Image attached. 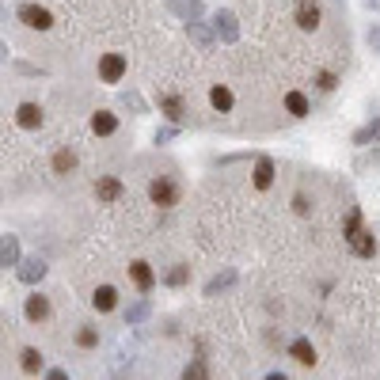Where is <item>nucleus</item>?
I'll return each mask as SVG.
<instances>
[{"instance_id": "obj_1", "label": "nucleus", "mask_w": 380, "mask_h": 380, "mask_svg": "<svg viewBox=\"0 0 380 380\" xmlns=\"http://www.w3.org/2000/svg\"><path fill=\"white\" fill-rule=\"evenodd\" d=\"M179 182L175 179H167V175H160V179H152L149 182V198H152V206H160V209H171V206H179Z\"/></svg>"}, {"instance_id": "obj_2", "label": "nucleus", "mask_w": 380, "mask_h": 380, "mask_svg": "<svg viewBox=\"0 0 380 380\" xmlns=\"http://www.w3.org/2000/svg\"><path fill=\"white\" fill-rule=\"evenodd\" d=\"M320 19H323L320 0H297V8H293V23H297L300 31H316Z\"/></svg>"}, {"instance_id": "obj_3", "label": "nucleus", "mask_w": 380, "mask_h": 380, "mask_svg": "<svg viewBox=\"0 0 380 380\" xmlns=\"http://www.w3.org/2000/svg\"><path fill=\"white\" fill-rule=\"evenodd\" d=\"M19 23H27L31 31H50L54 16L42 8V4H19Z\"/></svg>"}, {"instance_id": "obj_4", "label": "nucleus", "mask_w": 380, "mask_h": 380, "mask_svg": "<svg viewBox=\"0 0 380 380\" xmlns=\"http://www.w3.org/2000/svg\"><path fill=\"white\" fill-rule=\"evenodd\" d=\"M126 69H130V65H126L122 54H103V58H99V76L107 84H118L126 76Z\"/></svg>"}, {"instance_id": "obj_5", "label": "nucleus", "mask_w": 380, "mask_h": 380, "mask_svg": "<svg viewBox=\"0 0 380 380\" xmlns=\"http://www.w3.org/2000/svg\"><path fill=\"white\" fill-rule=\"evenodd\" d=\"M346 244H350V251H354L357 259H372V255H377V236H372L369 228H357L354 236H346Z\"/></svg>"}, {"instance_id": "obj_6", "label": "nucleus", "mask_w": 380, "mask_h": 380, "mask_svg": "<svg viewBox=\"0 0 380 380\" xmlns=\"http://www.w3.org/2000/svg\"><path fill=\"white\" fill-rule=\"evenodd\" d=\"M213 31H217V38H221V42H236V38H240V23H236L232 12H217V16H213Z\"/></svg>"}, {"instance_id": "obj_7", "label": "nucleus", "mask_w": 380, "mask_h": 380, "mask_svg": "<svg viewBox=\"0 0 380 380\" xmlns=\"http://www.w3.org/2000/svg\"><path fill=\"white\" fill-rule=\"evenodd\" d=\"M19 281H27V285H34V281H42V278H46V263H42V259L38 255H34V259H19Z\"/></svg>"}, {"instance_id": "obj_8", "label": "nucleus", "mask_w": 380, "mask_h": 380, "mask_svg": "<svg viewBox=\"0 0 380 380\" xmlns=\"http://www.w3.org/2000/svg\"><path fill=\"white\" fill-rule=\"evenodd\" d=\"M23 316H27L31 323H42L46 316H50V300L42 297V293H31V297L23 300Z\"/></svg>"}, {"instance_id": "obj_9", "label": "nucleus", "mask_w": 380, "mask_h": 380, "mask_svg": "<svg viewBox=\"0 0 380 380\" xmlns=\"http://www.w3.org/2000/svg\"><path fill=\"white\" fill-rule=\"evenodd\" d=\"M130 278H133V285H137L141 293H149L152 285H156V274H152V266L141 263V259H137V263H130Z\"/></svg>"}, {"instance_id": "obj_10", "label": "nucleus", "mask_w": 380, "mask_h": 380, "mask_svg": "<svg viewBox=\"0 0 380 380\" xmlns=\"http://www.w3.org/2000/svg\"><path fill=\"white\" fill-rule=\"evenodd\" d=\"M91 305H95V312H115L118 308V289L115 285H99V289L91 293Z\"/></svg>"}, {"instance_id": "obj_11", "label": "nucleus", "mask_w": 380, "mask_h": 380, "mask_svg": "<svg viewBox=\"0 0 380 380\" xmlns=\"http://www.w3.org/2000/svg\"><path fill=\"white\" fill-rule=\"evenodd\" d=\"M16 122L23 126V130H38V126H42V107H38V103H19Z\"/></svg>"}, {"instance_id": "obj_12", "label": "nucleus", "mask_w": 380, "mask_h": 380, "mask_svg": "<svg viewBox=\"0 0 380 380\" xmlns=\"http://www.w3.org/2000/svg\"><path fill=\"white\" fill-rule=\"evenodd\" d=\"M95 198L99 202H118L122 198V182H118L115 175H103V179L95 182Z\"/></svg>"}, {"instance_id": "obj_13", "label": "nucleus", "mask_w": 380, "mask_h": 380, "mask_svg": "<svg viewBox=\"0 0 380 380\" xmlns=\"http://www.w3.org/2000/svg\"><path fill=\"white\" fill-rule=\"evenodd\" d=\"M0 266H19V236H0Z\"/></svg>"}, {"instance_id": "obj_14", "label": "nucleus", "mask_w": 380, "mask_h": 380, "mask_svg": "<svg viewBox=\"0 0 380 380\" xmlns=\"http://www.w3.org/2000/svg\"><path fill=\"white\" fill-rule=\"evenodd\" d=\"M91 130L99 133V137L118 133V115H110V110H95V115H91Z\"/></svg>"}, {"instance_id": "obj_15", "label": "nucleus", "mask_w": 380, "mask_h": 380, "mask_svg": "<svg viewBox=\"0 0 380 380\" xmlns=\"http://www.w3.org/2000/svg\"><path fill=\"white\" fill-rule=\"evenodd\" d=\"M289 357H293L297 365H316V346H312L308 339H293V342H289Z\"/></svg>"}, {"instance_id": "obj_16", "label": "nucleus", "mask_w": 380, "mask_h": 380, "mask_svg": "<svg viewBox=\"0 0 380 380\" xmlns=\"http://www.w3.org/2000/svg\"><path fill=\"white\" fill-rule=\"evenodd\" d=\"M274 187V160L259 156L255 160V190H270Z\"/></svg>"}, {"instance_id": "obj_17", "label": "nucleus", "mask_w": 380, "mask_h": 380, "mask_svg": "<svg viewBox=\"0 0 380 380\" xmlns=\"http://www.w3.org/2000/svg\"><path fill=\"white\" fill-rule=\"evenodd\" d=\"M285 110H289L293 118H308L312 103H308V95H305V91H285Z\"/></svg>"}, {"instance_id": "obj_18", "label": "nucleus", "mask_w": 380, "mask_h": 380, "mask_svg": "<svg viewBox=\"0 0 380 380\" xmlns=\"http://www.w3.org/2000/svg\"><path fill=\"white\" fill-rule=\"evenodd\" d=\"M160 110H164L171 122H182V115H187V103H182V95H160Z\"/></svg>"}, {"instance_id": "obj_19", "label": "nucleus", "mask_w": 380, "mask_h": 380, "mask_svg": "<svg viewBox=\"0 0 380 380\" xmlns=\"http://www.w3.org/2000/svg\"><path fill=\"white\" fill-rule=\"evenodd\" d=\"M209 103H213V110H221V115H228L232 110V91L224 88V84H213V88H209Z\"/></svg>"}, {"instance_id": "obj_20", "label": "nucleus", "mask_w": 380, "mask_h": 380, "mask_svg": "<svg viewBox=\"0 0 380 380\" xmlns=\"http://www.w3.org/2000/svg\"><path fill=\"white\" fill-rule=\"evenodd\" d=\"M167 8L179 12V16L190 23V19H198V16H202V0H167Z\"/></svg>"}, {"instance_id": "obj_21", "label": "nucleus", "mask_w": 380, "mask_h": 380, "mask_svg": "<svg viewBox=\"0 0 380 380\" xmlns=\"http://www.w3.org/2000/svg\"><path fill=\"white\" fill-rule=\"evenodd\" d=\"M73 167H76V152H69V149L54 152V171H58V175H69Z\"/></svg>"}, {"instance_id": "obj_22", "label": "nucleus", "mask_w": 380, "mask_h": 380, "mask_svg": "<svg viewBox=\"0 0 380 380\" xmlns=\"http://www.w3.org/2000/svg\"><path fill=\"white\" fill-rule=\"evenodd\" d=\"M19 365H23V372H38V369H42V365H46V361H42V350H34V346H27V350H23V354H19Z\"/></svg>"}, {"instance_id": "obj_23", "label": "nucleus", "mask_w": 380, "mask_h": 380, "mask_svg": "<svg viewBox=\"0 0 380 380\" xmlns=\"http://www.w3.org/2000/svg\"><path fill=\"white\" fill-rule=\"evenodd\" d=\"M182 380H209V365L202 361V357H194V361L182 369Z\"/></svg>"}, {"instance_id": "obj_24", "label": "nucleus", "mask_w": 380, "mask_h": 380, "mask_svg": "<svg viewBox=\"0 0 380 380\" xmlns=\"http://www.w3.org/2000/svg\"><path fill=\"white\" fill-rule=\"evenodd\" d=\"M187 34H190V38H194V42H198L202 50H206L209 42H213V34H209V31H206V27H202V23H198V19H190V23H187Z\"/></svg>"}, {"instance_id": "obj_25", "label": "nucleus", "mask_w": 380, "mask_h": 380, "mask_svg": "<svg viewBox=\"0 0 380 380\" xmlns=\"http://www.w3.org/2000/svg\"><path fill=\"white\" fill-rule=\"evenodd\" d=\"M76 346L95 350V346H99V331H95V327H80V331H76Z\"/></svg>"}, {"instance_id": "obj_26", "label": "nucleus", "mask_w": 380, "mask_h": 380, "mask_svg": "<svg viewBox=\"0 0 380 380\" xmlns=\"http://www.w3.org/2000/svg\"><path fill=\"white\" fill-rule=\"evenodd\" d=\"M232 281H236V270H224V274H217V278L206 285V297H213V293H221L224 285H232Z\"/></svg>"}, {"instance_id": "obj_27", "label": "nucleus", "mask_w": 380, "mask_h": 380, "mask_svg": "<svg viewBox=\"0 0 380 380\" xmlns=\"http://www.w3.org/2000/svg\"><path fill=\"white\" fill-rule=\"evenodd\" d=\"M369 141H380V118L372 126H365V130L354 133V145H369Z\"/></svg>"}, {"instance_id": "obj_28", "label": "nucleus", "mask_w": 380, "mask_h": 380, "mask_svg": "<svg viewBox=\"0 0 380 380\" xmlns=\"http://www.w3.org/2000/svg\"><path fill=\"white\" fill-rule=\"evenodd\" d=\"M149 312H152L149 300H137V305H133L130 312H126V320H130V323H145V320H149Z\"/></svg>"}, {"instance_id": "obj_29", "label": "nucleus", "mask_w": 380, "mask_h": 380, "mask_svg": "<svg viewBox=\"0 0 380 380\" xmlns=\"http://www.w3.org/2000/svg\"><path fill=\"white\" fill-rule=\"evenodd\" d=\"M187 278H190V266H171V270H167V285H187Z\"/></svg>"}, {"instance_id": "obj_30", "label": "nucleus", "mask_w": 380, "mask_h": 380, "mask_svg": "<svg viewBox=\"0 0 380 380\" xmlns=\"http://www.w3.org/2000/svg\"><path fill=\"white\" fill-rule=\"evenodd\" d=\"M316 84H320V91H335V84H339V76L331 73V69H323V73H316Z\"/></svg>"}, {"instance_id": "obj_31", "label": "nucleus", "mask_w": 380, "mask_h": 380, "mask_svg": "<svg viewBox=\"0 0 380 380\" xmlns=\"http://www.w3.org/2000/svg\"><path fill=\"white\" fill-rule=\"evenodd\" d=\"M357 228H361V209H350L346 224H342V236H354Z\"/></svg>"}, {"instance_id": "obj_32", "label": "nucleus", "mask_w": 380, "mask_h": 380, "mask_svg": "<svg viewBox=\"0 0 380 380\" xmlns=\"http://www.w3.org/2000/svg\"><path fill=\"white\" fill-rule=\"evenodd\" d=\"M175 133H179V126H164V130H156V145H167Z\"/></svg>"}, {"instance_id": "obj_33", "label": "nucleus", "mask_w": 380, "mask_h": 380, "mask_svg": "<svg viewBox=\"0 0 380 380\" xmlns=\"http://www.w3.org/2000/svg\"><path fill=\"white\" fill-rule=\"evenodd\" d=\"M293 209H297L300 217H308V213H312V206H308V198H305V194H297V198H293Z\"/></svg>"}, {"instance_id": "obj_34", "label": "nucleus", "mask_w": 380, "mask_h": 380, "mask_svg": "<svg viewBox=\"0 0 380 380\" xmlns=\"http://www.w3.org/2000/svg\"><path fill=\"white\" fill-rule=\"evenodd\" d=\"M46 380H69V372L65 369H50V372H46Z\"/></svg>"}, {"instance_id": "obj_35", "label": "nucleus", "mask_w": 380, "mask_h": 380, "mask_svg": "<svg viewBox=\"0 0 380 380\" xmlns=\"http://www.w3.org/2000/svg\"><path fill=\"white\" fill-rule=\"evenodd\" d=\"M266 380H289V377H285V372H270Z\"/></svg>"}, {"instance_id": "obj_36", "label": "nucleus", "mask_w": 380, "mask_h": 380, "mask_svg": "<svg viewBox=\"0 0 380 380\" xmlns=\"http://www.w3.org/2000/svg\"><path fill=\"white\" fill-rule=\"evenodd\" d=\"M365 4H369V8H380V0H365Z\"/></svg>"}]
</instances>
